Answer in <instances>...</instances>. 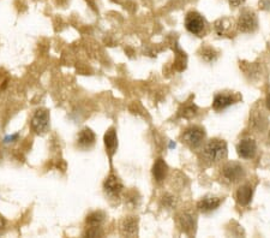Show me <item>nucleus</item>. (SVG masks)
<instances>
[{"label": "nucleus", "mask_w": 270, "mask_h": 238, "mask_svg": "<svg viewBox=\"0 0 270 238\" xmlns=\"http://www.w3.org/2000/svg\"><path fill=\"white\" fill-rule=\"evenodd\" d=\"M77 143L80 148H90L95 143V134L88 128L83 129L77 137Z\"/></svg>", "instance_id": "ddd939ff"}, {"label": "nucleus", "mask_w": 270, "mask_h": 238, "mask_svg": "<svg viewBox=\"0 0 270 238\" xmlns=\"http://www.w3.org/2000/svg\"><path fill=\"white\" fill-rule=\"evenodd\" d=\"M4 225H5V220L2 219L1 217H0V230H1V229L4 228Z\"/></svg>", "instance_id": "a878e982"}, {"label": "nucleus", "mask_w": 270, "mask_h": 238, "mask_svg": "<svg viewBox=\"0 0 270 238\" xmlns=\"http://www.w3.org/2000/svg\"><path fill=\"white\" fill-rule=\"evenodd\" d=\"M266 102H267V107H268V110L270 111V94H268V96H267Z\"/></svg>", "instance_id": "393cba45"}, {"label": "nucleus", "mask_w": 270, "mask_h": 238, "mask_svg": "<svg viewBox=\"0 0 270 238\" xmlns=\"http://www.w3.org/2000/svg\"><path fill=\"white\" fill-rule=\"evenodd\" d=\"M103 188H105V191L110 195V196L116 197L119 196L120 193L123 191V189H124V186H123L122 180L118 178L117 176L111 174V176H108L107 179L105 180V183H103Z\"/></svg>", "instance_id": "1a4fd4ad"}, {"label": "nucleus", "mask_w": 270, "mask_h": 238, "mask_svg": "<svg viewBox=\"0 0 270 238\" xmlns=\"http://www.w3.org/2000/svg\"><path fill=\"white\" fill-rule=\"evenodd\" d=\"M217 56H219V54H217L216 51L211 47L204 48L202 52V58L206 60V62H215L217 58Z\"/></svg>", "instance_id": "aec40b11"}, {"label": "nucleus", "mask_w": 270, "mask_h": 238, "mask_svg": "<svg viewBox=\"0 0 270 238\" xmlns=\"http://www.w3.org/2000/svg\"><path fill=\"white\" fill-rule=\"evenodd\" d=\"M122 234L128 237H135L138 235V219L135 217L125 218L124 222L122 223Z\"/></svg>", "instance_id": "f8f14e48"}, {"label": "nucleus", "mask_w": 270, "mask_h": 238, "mask_svg": "<svg viewBox=\"0 0 270 238\" xmlns=\"http://www.w3.org/2000/svg\"><path fill=\"white\" fill-rule=\"evenodd\" d=\"M252 194H254V190H252L251 185L250 184L241 185L237 190L238 203H239L240 206H248L252 199Z\"/></svg>", "instance_id": "4468645a"}, {"label": "nucleus", "mask_w": 270, "mask_h": 238, "mask_svg": "<svg viewBox=\"0 0 270 238\" xmlns=\"http://www.w3.org/2000/svg\"><path fill=\"white\" fill-rule=\"evenodd\" d=\"M269 136H270V131H269Z\"/></svg>", "instance_id": "bb28decb"}, {"label": "nucleus", "mask_w": 270, "mask_h": 238, "mask_svg": "<svg viewBox=\"0 0 270 238\" xmlns=\"http://www.w3.org/2000/svg\"><path fill=\"white\" fill-rule=\"evenodd\" d=\"M105 213L101 211L93 212L87 217V225L89 228H100L105 222Z\"/></svg>", "instance_id": "6ab92c4d"}, {"label": "nucleus", "mask_w": 270, "mask_h": 238, "mask_svg": "<svg viewBox=\"0 0 270 238\" xmlns=\"http://www.w3.org/2000/svg\"><path fill=\"white\" fill-rule=\"evenodd\" d=\"M245 177V170L240 164L232 161L227 162L222 167V178L228 183H238Z\"/></svg>", "instance_id": "423d86ee"}, {"label": "nucleus", "mask_w": 270, "mask_h": 238, "mask_svg": "<svg viewBox=\"0 0 270 238\" xmlns=\"http://www.w3.org/2000/svg\"><path fill=\"white\" fill-rule=\"evenodd\" d=\"M179 224L184 231L191 234V232H194L195 226H196V220H195V217L191 213L184 212L179 216Z\"/></svg>", "instance_id": "2eb2a0df"}, {"label": "nucleus", "mask_w": 270, "mask_h": 238, "mask_svg": "<svg viewBox=\"0 0 270 238\" xmlns=\"http://www.w3.org/2000/svg\"><path fill=\"white\" fill-rule=\"evenodd\" d=\"M233 28V19L228 18V17H223V18L217 19L215 22V30L219 35H226L227 33H229V30Z\"/></svg>", "instance_id": "f3484780"}, {"label": "nucleus", "mask_w": 270, "mask_h": 238, "mask_svg": "<svg viewBox=\"0 0 270 238\" xmlns=\"http://www.w3.org/2000/svg\"><path fill=\"white\" fill-rule=\"evenodd\" d=\"M260 6L263 8V10L270 11V0H260Z\"/></svg>", "instance_id": "5701e85b"}, {"label": "nucleus", "mask_w": 270, "mask_h": 238, "mask_svg": "<svg viewBox=\"0 0 270 238\" xmlns=\"http://www.w3.org/2000/svg\"><path fill=\"white\" fill-rule=\"evenodd\" d=\"M204 139L205 131L201 127H191L186 129L185 133L183 134V142H185L192 149L201 147Z\"/></svg>", "instance_id": "39448f33"}, {"label": "nucleus", "mask_w": 270, "mask_h": 238, "mask_svg": "<svg viewBox=\"0 0 270 238\" xmlns=\"http://www.w3.org/2000/svg\"><path fill=\"white\" fill-rule=\"evenodd\" d=\"M31 129L37 135H44L50 129V112L46 108H40L31 118Z\"/></svg>", "instance_id": "20e7f679"}, {"label": "nucleus", "mask_w": 270, "mask_h": 238, "mask_svg": "<svg viewBox=\"0 0 270 238\" xmlns=\"http://www.w3.org/2000/svg\"><path fill=\"white\" fill-rule=\"evenodd\" d=\"M167 164L165 162V160L162 159H157L155 161V164L153 166V176L154 178L157 180V182H161L166 178V174H167Z\"/></svg>", "instance_id": "dca6fc26"}, {"label": "nucleus", "mask_w": 270, "mask_h": 238, "mask_svg": "<svg viewBox=\"0 0 270 238\" xmlns=\"http://www.w3.org/2000/svg\"><path fill=\"white\" fill-rule=\"evenodd\" d=\"M103 141H105L106 153H107L108 157L112 159L114 154H116L118 148V136L116 129L114 128L108 129L107 133L105 134V137H103Z\"/></svg>", "instance_id": "9d476101"}, {"label": "nucleus", "mask_w": 270, "mask_h": 238, "mask_svg": "<svg viewBox=\"0 0 270 238\" xmlns=\"http://www.w3.org/2000/svg\"><path fill=\"white\" fill-rule=\"evenodd\" d=\"M228 2H229V5H231V7L235 8V7L241 6V5L245 2V0H228Z\"/></svg>", "instance_id": "4be33fe9"}, {"label": "nucleus", "mask_w": 270, "mask_h": 238, "mask_svg": "<svg viewBox=\"0 0 270 238\" xmlns=\"http://www.w3.org/2000/svg\"><path fill=\"white\" fill-rule=\"evenodd\" d=\"M206 23L204 17L196 11H191L185 17V28L190 31L191 34L197 36H202L204 33Z\"/></svg>", "instance_id": "7ed1b4c3"}, {"label": "nucleus", "mask_w": 270, "mask_h": 238, "mask_svg": "<svg viewBox=\"0 0 270 238\" xmlns=\"http://www.w3.org/2000/svg\"><path fill=\"white\" fill-rule=\"evenodd\" d=\"M240 100V95L235 93H220L215 95L214 101H212V108L215 111L225 110L231 105L235 104Z\"/></svg>", "instance_id": "0eeeda50"}, {"label": "nucleus", "mask_w": 270, "mask_h": 238, "mask_svg": "<svg viewBox=\"0 0 270 238\" xmlns=\"http://www.w3.org/2000/svg\"><path fill=\"white\" fill-rule=\"evenodd\" d=\"M267 122H268V119H267V117L263 114V111H257L256 113H252L251 124L252 128H255L257 131H261V133H262L267 127Z\"/></svg>", "instance_id": "a211bd4d"}, {"label": "nucleus", "mask_w": 270, "mask_h": 238, "mask_svg": "<svg viewBox=\"0 0 270 238\" xmlns=\"http://www.w3.org/2000/svg\"><path fill=\"white\" fill-rule=\"evenodd\" d=\"M18 139V135H12V136H8L6 137V139H5V142H13L15 141V140Z\"/></svg>", "instance_id": "b1692460"}, {"label": "nucleus", "mask_w": 270, "mask_h": 238, "mask_svg": "<svg viewBox=\"0 0 270 238\" xmlns=\"http://www.w3.org/2000/svg\"><path fill=\"white\" fill-rule=\"evenodd\" d=\"M238 154L243 159H251L256 156V152H257V145L252 139H244L241 140L237 147Z\"/></svg>", "instance_id": "6e6552de"}, {"label": "nucleus", "mask_w": 270, "mask_h": 238, "mask_svg": "<svg viewBox=\"0 0 270 238\" xmlns=\"http://www.w3.org/2000/svg\"><path fill=\"white\" fill-rule=\"evenodd\" d=\"M196 111L197 107L195 105L185 106V107H184L183 117H185V118H191V117H194L195 114H196Z\"/></svg>", "instance_id": "412c9836"}, {"label": "nucleus", "mask_w": 270, "mask_h": 238, "mask_svg": "<svg viewBox=\"0 0 270 238\" xmlns=\"http://www.w3.org/2000/svg\"><path fill=\"white\" fill-rule=\"evenodd\" d=\"M223 199L216 196H205L198 202V209L203 213H209V212L215 211L216 208L220 207V205L222 203Z\"/></svg>", "instance_id": "9b49d317"}, {"label": "nucleus", "mask_w": 270, "mask_h": 238, "mask_svg": "<svg viewBox=\"0 0 270 238\" xmlns=\"http://www.w3.org/2000/svg\"><path fill=\"white\" fill-rule=\"evenodd\" d=\"M237 27L241 33H255L258 28V18L255 11L250 10V8H244L240 12L239 18H238Z\"/></svg>", "instance_id": "f03ea898"}, {"label": "nucleus", "mask_w": 270, "mask_h": 238, "mask_svg": "<svg viewBox=\"0 0 270 238\" xmlns=\"http://www.w3.org/2000/svg\"><path fill=\"white\" fill-rule=\"evenodd\" d=\"M227 143L223 140H210L203 148V158L210 164L222 161L227 158Z\"/></svg>", "instance_id": "f257e3e1"}]
</instances>
